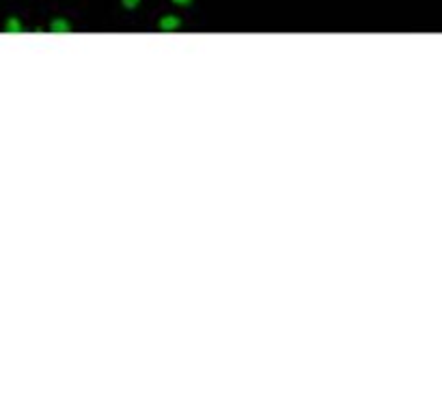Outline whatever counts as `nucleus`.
<instances>
[{"label":"nucleus","mask_w":442,"mask_h":414,"mask_svg":"<svg viewBox=\"0 0 442 414\" xmlns=\"http://www.w3.org/2000/svg\"><path fill=\"white\" fill-rule=\"evenodd\" d=\"M158 29L160 31H164V33H171V31H180L182 29V17L180 15H164V17H160V22H158Z\"/></svg>","instance_id":"obj_1"},{"label":"nucleus","mask_w":442,"mask_h":414,"mask_svg":"<svg viewBox=\"0 0 442 414\" xmlns=\"http://www.w3.org/2000/svg\"><path fill=\"white\" fill-rule=\"evenodd\" d=\"M175 5H180V7H188V5H192V0H173Z\"/></svg>","instance_id":"obj_5"},{"label":"nucleus","mask_w":442,"mask_h":414,"mask_svg":"<svg viewBox=\"0 0 442 414\" xmlns=\"http://www.w3.org/2000/svg\"><path fill=\"white\" fill-rule=\"evenodd\" d=\"M139 5H141V0H121V7L127 9V11H134Z\"/></svg>","instance_id":"obj_4"},{"label":"nucleus","mask_w":442,"mask_h":414,"mask_svg":"<svg viewBox=\"0 0 442 414\" xmlns=\"http://www.w3.org/2000/svg\"><path fill=\"white\" fill-rule=\"evenodd\" d=\"M50 31L52 33H70L72 31V24H70L68 19H63V17H54L50 22Z\"/></svg>","instance_id":"obj_2"},{"label":"nucleus","mask_w":442,"mask_h":414,"mask_svg":"<svg viewBox=\"0 0 442 414\" xmlns=\"http://www.w3.org/2000/svg\"><path fill=\"white\" fill-rule=\"evenodd\" d=\"M5 31L7 33H22V31H24V26H22V22L17 17H9L5 22Z\"/></svg>","instance_id":"obj_3"}]
</instances>
